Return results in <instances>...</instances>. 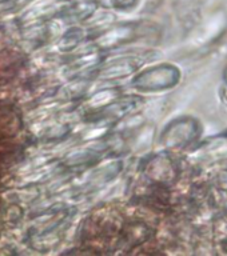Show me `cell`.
Instances as JSON below:
<instances>
[{"label":"cell","instance_id":"6da1fadb","mask_svg":"<svg viewBox=\"0 0 227 256\" xmlns=\"http://www.w3.org/2000/svg\"><path fill=\"white\" fill-rule=\"evenodd\" d=\"M224 27H226V18H224L223 14H216V15L211 16L204 23L203 32H199L200 40L203 42L202 44H207L216 39L222 34Z\"/></svg>","mask_w":227,"mask_h":256},{"label":"cell","instance_id":"7a4b0ae2","mask_svg":"<svg viewBox=\"0 0 227 256\" xmlns=\"http://www.w3.org/2000/svg\"><path fill=\"white\" fill-rule=\"evenodd\" d=\"M223 80H224V83L227 84V67L224 68V71H223Z\"/></svg>","mask_w":227,"mask_h":256}]
</instances>
